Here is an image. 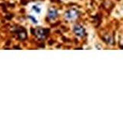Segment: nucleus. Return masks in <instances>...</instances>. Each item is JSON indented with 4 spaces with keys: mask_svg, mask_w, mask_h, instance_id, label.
Returning <instances> with one entry per match:
<instances>
[{
    "mask_svg": "<svg viewBox=\"0 0 123 115\" xmlns=\"http://www.w3.org/2000/svg\"><path fill=\"white\" fill-rule=\"evenodd\" d=\"M48 32H49V30L47 29L38 28L35 31V34H36V35L39 38V39H45L46 36L48 35Z\"/></svg>",
    "mask_w": 123,
    "mask_h": 115,
    "instance_id": "f257e3e1",
    "label": "nucleus"
},
{
    "mask_svg": "<svg viewBox=\"0 0 123 115\" xmlns=\"http://www.w3.org/2000/svg\"><path fill=\"white\" fill-rule=\"evenodd\" d=\"M65 16L68 20H75L79 17V12L75 9H70L65 12Z\"/></svg>",
    "mask_w": 123,
    "mask_h": 115,
    "instance_id": "f03ea898",
    "label": "nucleus"
},
{
    "mask_svg": "<svg viewBox=\"0 0 123 115\" xmlns=\"http://www.w3.org/2000/svg\"><path fill=\"white\" fill-rule=\"evenodd\" d=\"M73 32H74V33L76 35H78L79 37H82L85 35V34H86L85 29L80 25H75L74 26V28H73Z\"/></svg>",
    "mask_w": 123,
    "mask_h": 115,
    "instance_id": "7ed1b4c3",
    "label": "nucleus"
},
{
    "mask_svg": "<svg viewBox=\"0 0 123 115\" xmlns=\"http://www.w3.org/2000/svg\"><path fill=\"white\" fill-rule=\"evenodd\" d=\"M58 16V12L55 9H50L48 12V18L49 19H55Z\"/></svg>",
    "mask_w": 123,
    "mask_h": 115,
    "instance_id": "20e7f679",
    "label": "nucleus"
},
{
    "mask_svg": "<svg viewBox=\"0 0 123 115\" xmlns=\"http://www.w3.org/2000/svg\"><path fill=\"white\" fill-rule=\"evenodd\" d=\"M18 36L20 39H25L26 38V33L25 31H23V32L22 31H20V32H18Z\"/></svg>",
    "mask_w": 123,
    "mask_h": 115,
    "instance_id": "39448f33",
    "label": "nucleus"
},
{
    "mask_svg": "<svg viewBox=\"0 0 123 115\" xmlns=\"http://www.w3.org/2000/svg\"><path fill=\"white\" fill-rule=\"evenodd\" d=\"M32 9H33V11L36 12V13H39L40 12H41V8H39L38 6H32Z\"/></svg>",
    "mask_w": 123,
    "mask_h": 115,
    "instance_id": "423d86ee",
    "label": "nucleus"
},
{
    "mask_svg": "<svg viewBox=\"0 0 123 115\" xmlns=\"http://www.w3.org/2000/svg\"><path fill=\"white\" fill-rule=\"evenodd\" d=\"M29 18H31V19H32V21L34 22V23H37V21H36V18H33L32 16H31V15H29Z\"/></svg>",
    "mask_w": 123,
    "mask_h": 115,
    "instance_id": "0eeeda50",
    "label": "nucleus"
}]
</instances>
